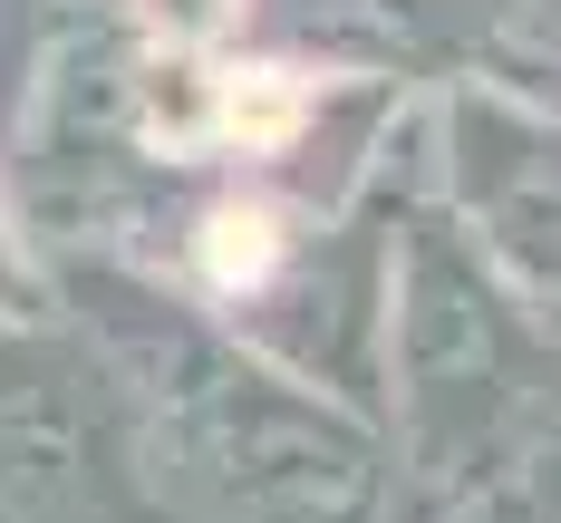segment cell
I'll return each instance as SVG.
<instances>
[{
    "instance_id": "1",
    "label": "cell",
    "mask_w": 561,
    "mask_h": 523,
    "mask_svg": "<svg viewBox=\"0 0 561 523\" xmlns=\"http://www.w3.org/2000/svg\"><path fill=\"white\" fill-rule=\"evenodd\" d=\"M58 310L78 300L98 368L136 417V465H156L194 514L214 523H378L388 504V427L320 398L310 378L272 368L262 349L194 310L165 272L98 252L58 272Z\"/></svg>"
},
{
    "instance_id": "2",
    "label": "cell",
    "mask_w": 561,
    "mask_h": 523,
    "mask_svg": "<svg viewBox=\"0 0 561 523\" xmlns=\"http://www.w3.org/2000/svg\"><path fill=\"white\" fill-rule=\"evenodd\" d=\"M533 398V320L513 282L465 242L446 204H407L388 224L378 300V427L426 494H474L504 427Z\"/></svg>"
},
{
    "instance_id": "3",
    "label": "cell",
    "mask_w": 561,
    "mask_h": 523,
    "mask_svg": "<svg viewBox=\"0 0 561 523\" xmlns=\"http://www.w3.org/2000/svg\"><path fill=\"white\" fill-rule=\"evenodd\" d=\"M446 174L465 242L513 291L561 300V116L504 88H465L446 107Z\"/></svg>"
},
{
    "instance_id": "4",
    "label": "cell",
    "mask_w": 561,
    "mask_h": 523,
    "mask_svg": "<svg viewBox=\"0 0 561 523\" xmlns=\"http://www.w3.org/2000/svg\"><path fill=\"white\" fill-rule=\"evenodd\" d=\"M0 523H156L136 446H116L78 378H0Z\"/></svg>"
},
{
    "instance_id": "5",
    "label": "cell",
    "mask_w": 561,
    "mask_h": 523,
    "mask_svg": "<svg viewBox=\"0 0 561 523\" xmlns=\"http://www.w3.org/2000/svg\"><path fill=\"white\" fill-rule=\"evenodd\" d=\"M300 242H310V224H300L280 194H262V184H224V194H204V214L184 224L174 291H184L194 310H214V320H242V310L290 272Z\"/></svg>"
},
{
    "instance_id": "6",
    "label": "cell",
    "mask_w": 561,
    "mask_h": 523,
    "mask_svg": "<svg viewBox=\"0 0 561 523\" xmlns=\"http://www.w3.org/2000/svg\"><path fill=\"white\" fill-rule=\"evenodd\" d=\"M262 0H116V20L156 58H232Z\"/></svg>"
},
{
    "instance_id": "7",
    "label": "cell",
    "mask_w": 561,
    "mask_h": 523,
    "mask_svg": "<svg viewBox=\"0 0 561 523\" xmlns=\"http://www.w3.org/2000/svg\"><path fill=\"white\" fill-rule=\"evenodd\" d=\"M49 320H58L49 252L30 242V224H20L10 194H0V330H49Z\"/></svg>"
},
{
    "instance_id": "8",
    "label": "cell",
    "mask_w": 561,
    "mask_h": 523,
    "mask_svg": "<svg viewBox=\"0 0 561 523\" xmlns=\"http://www.w3.org/2000/svg\"><path fill=\"white\" fill-rule=\"evenodd\" d=\"M455 523H533V485L523 475H494V485H474L455 504Z\"/></svg>"
}]
</instances>
